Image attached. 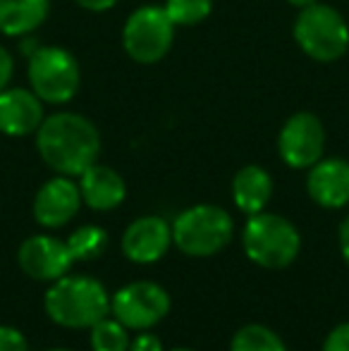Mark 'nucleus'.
<instances>
[{
    "label": "nucleus",
    "mask_w": 349,
    "mask_h": 351,
    "mask_svg": "<svg viewBox=\"0 0 349 351\" xmlns=\"http://www.w3.org/2000/svg\"><path fill=\"white\" fill-rule=\"evenodd\" d=\"M36 148L51 170L58 175L80 177L96 162L101 153V134L96 125L77 112H56L43 117L36 130Z\"/></svg>",
    "instance_id": "f257e3e1"
},
{
    "label": "nucleus",
    "mask_w": 349,
    "mask_h": 351,
    "mask_svg": "<svg viewBox=\"0 0 349 351\" xmlns=\"http://www.w3.org/2000/svg\"><path fill=\"white\" fill-rule=\"evenodd\" d=\"M43 308L56 325L70 330H91L98 320L110 315V294L96 278L88 275H62L51 282Z\"/></svg>",
    "instance_id": "f03ea898"
},
{
    "label": "nucleus",
    "mask_w": 349,
    "mask_h": 351,
    "mask_svg": "<svg viewBox=\"0 0 349 351\" xmlns=\"http://www.w3.org/2000/svg\"><path fill=\"white\" fill-rule=\"evenodd\" d=\"M242 246L252 263L268 270H280L294 263L302 249V237L287 217L261 210L249 215L242 232Z\"/></svg>",
    "instance_id": "7ed1b4c3"
},
{
    "label": "nucleus",
    "mask_w": 349,
    "mask_h": 351,
    "mask_svg": "<svg viewBox=\"0 0 349 351\" xmlns=\"http://www.w3.org/2000/svg\"><path fill=\"white\" fill-rule=\"evenodd\" d=\"M170 225H173V244L182 254L196 256V258H206L223 251L234 232L230 213L210 204L182 210Z\"/></svg>",
    "instance_id": "20e7f679"
},
{
    "label": "nucleus",
    "mask_w": 349,
    "mask_h": 351,
    "mask_svg": "<svg viewBox=\"0 0 349 351\" xmlns=\"http://www.w3.org/2000/svg\"><path fill=\"white\" fill-rule=\"evenodd\" d=\"M294 38L309 58L318 62H335L349 48V27L335 8L313 3L299 12Z\"/></svg>",
    "instance_id": "39448f33"
},
{
    "label": "nucleus",
    "mask_w": 349,
    "mask_h": 351,
    "mask_svg": "<svg viewBox=\"0 0 349 351\" xmlns=\"http://www.w3.org/2000/svg\"><path fill=\"white\" fill-rule=\"evenodd\" d=\"M29 82L43 103H67L80 91L82 72L70 51L43 46L29 56Z\"/></svg>",
    "instance_id": "423d86ee"
},
{
    "label": "nucleus",
    "mask_w": 349,
    "mask_h": 351,
    "mask_svg": "<svg viewBox=\"0 0 349 351\" xmlns=\"http://www.w3.org/2000/svg\"><path fill=\"white\" fill-rule=\"evenodd\" d=\"M175 24L168 12L156 5H144L134 10L122 29V43L127 56L139 65H154L168 56L173 46Z\"/></svg>",
    "instance_id": "0eeeda50"
},
{
    "label": "nucleus",
    "mask_w": 349,
    "mask_h": 351,
    "mask_svg": "<svg viewBox=\"0 0 349 351\" xmlns=\"http://www.w3.org/2000/svg\"><path fill=\"white\" fill-rule=\"evenodd\" d=\"M170 313V294L156 282H132L110 296V315L127 330H151Z\"/></svg>",
    "instance_id": "6e6552de"
},
{
    "label": "nucleus",
    "mask_w": 349,
    "mask_h": 351,
    "mask_svg": "<svg viewBox=\"0 0 349 351\" xmlns=\"http://www.w3.org/2000/svg\"><path fill=\"white\" fill-rule=\"evenodd\" d=\"M278 151L285 165L294 170H306L323 158L326 127L313 112H294L280 130Z\"/></svg>",
    "instance_id": "1a4fd4ad"
},
{
    "label": "nucleus",
    "mask_w": 349,
    "mask_h": 351,
    "mask_svg": "<svg viewBox=\"0 0 349 351\" xmlns=\"http://www.w3.org/2000/svg\"><path fill=\"white\" fill-rule=\"evenodd\" d=\"M17 263L22 273L38 282H56L70 273L72 258L67 241H60L51 234H34L22 241L17 251Z\"/></svg>",
    "instance_id": "9d476101"
},
{
    "label": "nucleus",
    "mask_w": 349,
    "mask_h": 351,
    "mask_svg": "<svg viewBox=\"0 0 349 351\" xmlns=\"http://www.w3.org/2000/svg\"><path fill=\"white\" fill-rule=\"evenodd\" d=\"M173 244V225L160 215L136 217L122 234V254L127 261L149 265L160 261Z\"/></svg>",
    "instance_id": "9b49d317"
},
{
    "label": "nucleus",
    "mask_w": 349,
    "mask_h": 351,
    "mask_svg": "<svg viewBox=\"0 0 349 351\" xmlns=\"http://www.w3.org/2000/svg\"><path fill=\"white\" fill-rule=\"evenodd\" d=\"M82 204L84 201L80 194V184H75L67 175H58L36 191L34 217L41 227L56 230V227L67 225L80 213Z\"/></svg>",
    "instance_id": "f8f14e48"
},
{
    "label": "nucleus",
    "mask_w": 349,
    "mask_h": 351,
    "mask_svg": "<svg viewBox=\"0 0 349 351\" xmlns=\"http://www.w3.org/2000/svg\"><path fill=\"white\" fill-rule=\"evenodd\" d=\"M306 191L321 208H345L349 204V162L342 158H321L309 167Z\"/></svg>",
    "instance_id": "ddd939ff"
},
{
    "label": "nucleus",
    "mask_w": 349,
    "mask_h": 351,
    "mask_svg": "<svg viewBox=\"0 0 349 351\" xmlns=\"http://www.w3.org/2000/svg\"><path fill=\"white\" fill-rule=\"evenodd\" d=\"M43 122V101L29 88L0 91V132L8 136L36 134Z\"/></svg>",
    "instance_id": "4468645a"
},
{
    "label": "nucleus",
    "mask_w": 349,
    "mask_h": 351,
    "mask_svg": "<svg viewBox=\"0 0 349 351\" xmlns=\"http://www.w3.org/2000/svg\"><path fill=\"white\" fill-rule=\"evenodd\" d=\"M80 194L82 201L91 210H112L125 201L127 186L125 180L112 167L93 162L80 175Z\"/></svg>",
    "instance_id": "2eb2a0df"
},
{
    "label": "nucleus",
    "mask_w": 349,
    "mask_h": 351,
    "mask_svg": "<svg viewBox=\"0 0 349 351\" xmlns=\"http://www.w3.org/2000/svg\"><path fill=\"white\" fill-rule=\"evenodd\" d=\"M273 196V180L261 165H244L232 180V199L242 213L256 215Z\"/></svg>",
    "instance_id": "dca6fc26"
},
{
    "label": "nucleus",
    "mask_w": 349,
    "mask_h": 351,
    "mask_svg": "<svg viewBox=\"0 0 349 351\" xmlns=\"http://www.w3.org/2000/svg\"><path fill=\"white\" fill-rule=\"evenodd\" d=\"M51 0H0V34L24 36L48 17Z\"/></svg>",
    "instance_id": "f3484780"
},
{
    "label": "nucleus",
    "mask_w": 349,
    "mask_h": 351,
    "mask_svg": "<svg viewBox=\"0 0 349 351\" xmlns=\"http://www.w3.org/2000/svg\"><path fill=\"white\" fill-rule=\"evenodd\" d=\"M67 249L75 261H93L108 249V232L98 225H82L70 234Z\"/></svg>",
    "instance_id": "a211bd4d"
},
{
    "label": "nucleus",
    "mask_w": 349,
    "mask_h": 351,
    "mask_svg": "<svg viewBox=\"0 0 349 351\" xmlns=\"http://www.w3.org/2000/svg\"><path fill=\"white\" fill-rule=\"evenodd\" d=\"M230 351H287L282 339L265 325H244L232 337Z\"/></svg>",
    "instance_id": "6ab92c4d"
},
{
    "label": "nucleus",
    "mask_w": 349,
    "mask_h": 351,
    "mask_svg": "<svg viewBox=\"0 0 349 351\" xmlns=\"http://www.w3.org/2000/svg\"><path fill=\"white\" fill-rule=\"evenodd\" d=\"M130 335L117 318H103L91 328L93 351H130Z\"/></svg>",
    "instance_id": "aec40b11"
},
{
    "label": "nucleus",
    "mask_w": 349,
    "mask_h": 351,
    "mask_svg": "<svg viewBox=\"0 0 349 351\" xmlns=\"http://www.w3.org/2000/svg\"><path fill=\"white\" fill-rule=\"evenodd\" d=\"M163 10L175 27H194L213 12V0H165Z\"/></svg>",
    "instance_id": "412c9836"
},
{
    "label": "nucleus",
    "mask_w": 349,
    "mask_h": 351,
    "mask_svg": "<svg viewBox=\"0 0 349 351\" xmlns=\"http://www.w3.org/2000/svg\"><path fill=\"white\" fill-rule=\"evenodd\" d=\"M0 351H29V344L17 328L0 325Z\"/></svg>",
    "instance_id": "4be33fe9"
},
{
    "label": "nucleus",
    "mask_w": 349,
    "mask_h": 351,
    "mask_svg": "<svg viewBox=\"0 0 349 351\" xmlns=\"http://www.w3.org/2000/svg\"><path fill=\"white\" fill-rule=\"evenodd\" d=\"M323 351H349V323L330 330V335L323 342Z\"/></svg>",
    "instance_id": "5701e85b"
},
{
    "label": "nucleus",
    "mask_w": 349,
    "mask_h": 351,
    "mask_svg": "<svg viewBox=\"0 0 349 351\" xmlns=\"http://www.w3.org/2000/svg\"><path fill=\"white\" fill-rule=\"evenodd\" d=\"M130 351H163V344H160V339L156 337V335L144 332L136 339H132Z\"/></svg>",
    "instance_id": "b1692460"
},
{
    "label": "nucleus",
    "mask_w": 349,
    "mask_h": 351,
    "mask_svg": "<svg viewBox=\"0 0 349 351\" xmlns=\"http://www.w3.org/2000/svg\"><path fill=\"white\" fill-rule=\"evenodd\" d=\"M12 72H14V60L3 46H0V91H5L12 79Z\"/></svg>",
    "instance_id": "393cba45"
},
{
    "label": "nucleus",
    "mask_w": 349,
    "mask_h": 351,
    "mask_svg": "<svg viewBox=\"0 0 349 351\" xmlns=\"http://www.w3.org/2000/svg\"><path fill=\"white\" fill-rule=\"evenodd\" d=\"M337 241H340V254H342V261L347 263L349 268V215L342 220L340 230H337Z\"/></svg>",
    "instance_id": "a878e982"
},
{
    "label": "nucleus",
    "mask_w": 349,
    "mask_h": 351,
    "mask_svg": "<svg viewBox=\"0 0 349 351\" xmlns=\"http://www.w3.org/2000/svg\"><path fill=\"white\" fill-rule=\"evenodd\" d=\"M84 10H91V12H103V10H110L117 0H77Z\"/></svg>",
    "instance_id": "bb28decb"
},
{
    "label": "nucleus",
    "mask_w": 349,
    "mask_h": 351,
    "mask_svg": "<svg viewBox=\"0 0 349 351\" xmlns=\"http://www.w3.org/2000/svg\"><path fill=\"white\" fill-rule=\"evenodd\" d=\"M287 3L294 5V8H299V10H304V8H309V5L318 3V0H287Z\"/></svg>",
    "instance_id": "cd10ccee"
},
{
    "label": "nucleus",
    "mask_w": 349,
    "mask_h": 351,
    "mask_svg": "<svg viewBox=\"0 0 349 351\" xmlns=\"http://www.w3.org/2000/svg\"><path fill=\"white\" fill-rule=\"evenodd\" d=\"M46 351H72V349H46Z\"/></svg>",
    "instance_id": "c85d7f7f"
},
{
    "label": "nucleus",
    "mask_w": 349,
    "mask_h": 351,
    "mask_svg": "<svg viewBox=\"0 0 349 351\" xmlns=\"http://www.w3.org/2000/svg\"><path fill=\"white\" fill-rule=\"evenodd\" d=\"M173 351H194V349H173Z\"/></svg>",
    "instance_id": "c756f323"
}]
</instances>
